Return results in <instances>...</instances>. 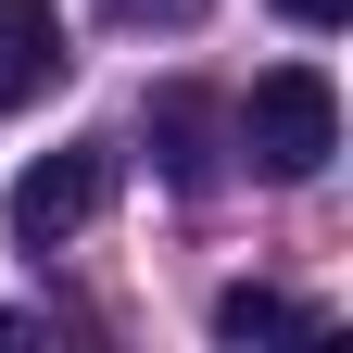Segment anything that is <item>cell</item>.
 I'll list each match as a JSON object with an SVG mask.
<instances>
[{"mask_svg": "<svg viewBox=\"0 0 353 353\" xmlns=\"http://www.w3.org/2000/svg\"><path fill=\"white\" fill-rule=\"evenodd\" d=\"M228 152L252 176H278V190L328 176V152H341V88H328V63H265L252 101H228Z\"/></svg>", "mask_w": 353, "mask_h": 353, "instance_id": "obj_1", "label": "cell"}, {"mask_svg": "<svg viewBox=\"0 0 353 353\" xmlns=\"http://www.w3.org/2000/svg\"><path fill=\"white\" fill-rule=\"evenodd\" d=\"M101 202H114V152H101V139H63V152L13 164V190H0V228H13L26 252H51V240H76Z\"/></svg>", "mask_w": 353, "mask_h": 353, "instance_id": "obj_2", "label": "cell"}, {"mask_svg": "<svg viewBox=\"0 0 353 353\" xmlns=\"http://www.w3.org/2000/svg\"><path fill=\"white\" fill-rule=\"evenodd\" d=\"M139 139H152V164H164V190H228V101H214V88H190V76H176V88H152V114H139Z\"/></svg>", "mask_w": 353, "mask_h": 353, "instance_id": "obj_3", "label": "cell"}, {"mask_svg": "<svg viewBox=\"0 0 353 353\" xmlns=\"http://www.w3.org/2000/svg\"><path fill=\"white\" fill-rule=\"evenodd\" d=\"M63 13L51 0H0V114H26V101H51L63 88Z\"/></svg>", "mask_w": 353, "mask_h": 353, "instance_id": "obj_4", "label": "cell"}, {"mask_svg": "<svg viewBox=\"0 0 353 353\" xmlns=\"http://www.w3.org/2000/svg\"><path fill=\"white\" fill-rule=\"evenodd\" d=\"M290 328H316V303H290V290H214V341H290Z\"/></svg>", "mask_w": 353, "mask_h": 353, "instance_id": "obj_5", "label": "cell"}, {"mask_svg": "<svg viewBox=\"0 0 353 353\" xmlns=\"http://www.w3.org/2000/svg\"><path fill=\"white\" fill-rule=\"evenodd\" d=\"M114 26H202V0H101Z\"/></svg>", "mask_w": 353, "mask_h": 353, "instance_id": "obj_6", "label": "cell"}, {"mask_svg": "<svg viewBox=\"0 0 353 353\" xmlns=\"http://www.w3.org/2000/svg\"><path fill=\"white\" fill-rule=\"evenodd\" d=\"M341 13H353V0H278V26H303V38H328Z\"/></svg>", "mask_w": 353, "mask_h": 353, "instance_id": "obj_7", "label": "cell"}]
</instances>
